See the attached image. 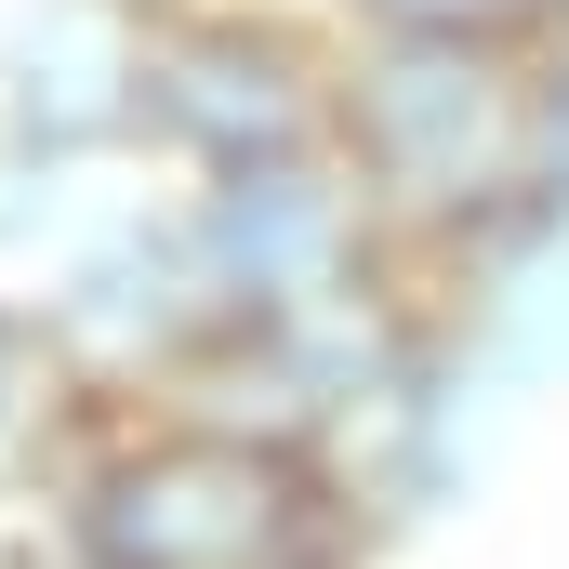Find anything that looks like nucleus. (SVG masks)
<instances>
[{"instance_id":"1","label":"nucleus","mask_w":569,"mask_h":569,"mask_svg":"<svg viewBox=\"0 0 569 569\" xmlns=\"http://www.w3.org/2000/svg\"><path fill=\"white\" fill-rule=\"evenodd\" d=\"M53 503L93 569H345L371 530L305 450L186 425V411H107V437Z\"/></svg>"},{"instance_id":"2","label":"nucleus","mask_w":569,"mask_h":569,"mask_svg":"<svg viewBox=\"0 0 569 569\" xmlns=\"http://www.w3.org/2000/svg\"><path fill=\"white\" fill-rule=\"evenodd\" d=\"M331 67H345V27L318 0H172L146 27L133 159H159L172 186L305 159V146H331Z\"/></svg>"},{"instance_id":"3","label":"nucleus","mask_w":569,"mask_h":569,"mask_svg":"<svg viewBox=\"0 0 569 569\" xmlns=\"http://www.w3.org/2000/svg\"><path fill=\"white\" fill-rule=\"evenodd\" d=\"M172 212H186L199 279H212L226 318H305V305H345V291L398 279L385 212H371V186L345 172V146L252 159V172H199Z\"/></svg>"},{"instance_id":"4","label":"nucleus","mask_w":569,"mask_h":569,"mask_svg":"<svg viewBox=\"0 0 569 569\" xmlns=\"http://www.w3.org/2000/svg\"><path fill=\"white\" fill-rule=\"evenodd\" d=\"M40 331H53V358H67V385H80V398L146 411V398H159V385L226 331V305H212V279H199L186 212L159 199V212L93 226V239L40 279Z\"/></svg>"},{"instance_id":"5","label":"nucleus","mask_w":569,"mask_h":569,"mask_svg":"<svg viewBox=\"0 0 569 569\" xmlns=\"http://www.w3.org/2000/svg\"><path fill=\"white\" fill-rule=\"evenodd\" d=\"M146 133V13L120 0H13L0 13V146L53 172H107Z\"/></svg>"},{"instance_id":"6","label":"nucleus","mask_w":569,"mask_h":569,"mask_svg":"<svg viewBox=\"0 0 569 569\" xmlns=\"http://www.w3.org/2000/svg\"><path fill=\"white\" fill-rule=\"evenodd\" d=\"M437 318H450L463 385H569V226L517 239L503 266H477Z\"/></svg>"},{"instance_id":"7","label":"nucleus","mask_w":569,"mask_h":569,"mask_svg":"<svg viewBox=\"0 0 569 569\" xmlns=\"http://www.w3.org/2000/svg\"><path fill=\"white\" fill-rule=\"evenodd\" d=\"M67 398H80V385H67V358H53L40 305H13V291H0V477H13V463H40V437H53Z\"/></svg>"},{"instance_id":"8","label":"nucleus","mask_w":569,"mask_h":569,"mask_svg":"<svg viewBox=\"0 0 569 569\" xmlns=\"http://www.w3.org/2000/svg\"><path fill=\"white\" fill-rule=\"evenodd\" d=\"M331 27H371V40H530L543 0H318Z\"/></svg>"},{"instance_id":"9","label":"nucleus","mask_w":569,"mask_h":569,"mask_svg":"<svg viewBox=\"0 0 569 569\" xmlns=\"http://www.w3.org/2000/svg\"><path fill=\"white\" fill-rule=\"evenodd\" d=\"M530 146H543V199L569 212V0L530 27Z\"/></svg>"},{"instance_id":"10","label":"nucleus","mask_w":569,"mask_h":569,"mask_svg":"<svg viewBox=\"0 0 569 569\" xmlns=\"http://www.w3.org/2000/svg\"><path fill=\"white\" fill-rule=\"evenodd\" d=\"M80 186H93V172H53V159H13V146H0V252H40V239H67Z\"/></svg>"},{"instance_id":"11","label":"nucleus","mask_w":569,"mask_h":569,"mask_svg":"<svg viewBox=\"0 0 569 569\" xmlns=\"http://www.w3.org/2000/svg\"><path fill=\"white\" fill-rule=\"evenodd\" d=\"M120 13H146V27H159V13H172V0H120Z\"/></svg>"},{"instance_id":"12","label":"nucleus","mask_w":569,"mask_h":569,"mask_svg":"<svg viewBox=\"0 0 569 569\" xmlns=\"http://www.w3.org/2000/svg\"><path fill=\"white\" fill-rule=\"evenodd\" d=\"M543 13H557V0H543Z\"/></svg>"}]
</instances>
